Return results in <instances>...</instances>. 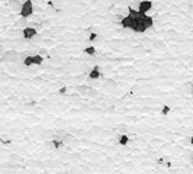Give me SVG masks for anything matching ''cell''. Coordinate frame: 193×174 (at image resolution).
I'll list each match as a JSON object with an SVG mask.
<instances>
[{"mask_svg":"<svg viewBox=\"0 0 193 174\" xmlns=\"http://www.w3.org/2000/svg\"><path fill=\"white\" fill-rule=\"evenodd\" d=\"M154 25V19L153 16H148L147 13H141V12L135 10L134 7L128 9V15L121 19V26L123 29H131L137 33H142L147 29L153 28Z\"/></svg>","mask_w":193,"mask_h":174,"instance_id":"1","label":"cell"},{"mask_svg":"<svg viewBox=\"0 0 193 174\" xmlns=\"http://www.w3.org/2000/svg\"><path fill=\"white\" fill-rule=\"evenodd\" d=\"M32 13H33L32 0H25L22 3V6H21V10H19L21 17H29V16H32Z\"/></svg>","mask_w":193,"mask_h":174,"instance_id":"2","label":"cell"},{"mask_svg":"<svg viewBox=\"0 0 193 174\" xmlns=\"http://www.w3.org/2000/svg\"><path fill=\"white\" fill-rule=\"evenodd\" d=\"M36 33H38V29L33 26H26L22 29V35L25 39H33L36 36Z\"/></svg>","mask_w":193,"mask_h":174,"instance_id":"3","label":"cell"},{"mask_svg":"<svg viewBox=\"0 0 193 174\" xmlns=\"http://www.w3.org/2000/svg\"><path fill=\"white\" fill-rule=\"evenodd\" d=\"M151 9H153V2L151 0H142L138 5V12H141V13H148Z\"/></svg>","mask_w":193,"mask_h":174,"instance_id":"4","label":"cell"},{"mask_svg":"<svg viewBox=\"0 0 193 174\" xmlns=\"http://www.w3.org/2000/svg\"><path fill=\"white\" fill-rule=\"evenodd\" d=\"M6 5H7V7H12V9H15V10H21L22 3H21L19 0H7Z\"/></svg>","mask_w":193,"mask_h":174,"instance_id":"5","label":"cell"},{"mask_svg":"<svg viewBox=\"0 0 193 174\" xmlns=\"http://www.w3.org/2000/svg\"><path fill=\"white\" fill-rule=\"evenodd\" d=\"M100 77V67L99 65H96L93 70L89 73V78H92V80H97Z\"/></svg>","mask_w":193,"mask_h":174,"instance_id":"6","label":"cell"},{"mask_svg":"<svg viewBox=\"0 0 193 174\" xmlns=\"http://www.w3.org/2000/svg\"><path fill=\"white\" fill-rule=\"evenodd\" d=\"M16 26H19V28H26L28 26V17H21V19H17L16 21V23H15Z\"/></svg>","mask_w":193,"mask_h":174,"instance_id":"7","label":"cell"},{"mask_svg":"<svg viewBox=\"0 0 193 174\" xmlns=\"http://www.w3.org/2000/svg\"><path fill=\"white\" fill-rule=\"evenodd\" d=\"M42 62H44V58L41 55H38V54L33 55V65H41Z\"/></svg>","mask_w":193,"mask_h":174,"instance_id":"8","label":"cell"},{"mask_svg":"<svg viewBox=\"0 0 193 174\" xmlns=\"http://www.w3.org/2000/svg\"><path fill=\"white\" fill-rule=\"evenodd\" d=\"M86 96H87V97H96V96H97V92H96V90H93V89H87Z\"/></svg>","mask_w":193,"mask_h":174,"instance_id":"9","label":"cell"},{"mask_svg":"<svg viewBox=\"0 0 193 174\" xmlns=\"http://www.w3.org/2000/svg\"><path fill=\"white\" fill-rule=\"evenodd\" d=\"M84 52L87 55H96V48L94 47H87V48L84 49Z\"/></svg>","mask_w":193,"mask_h":174,"instance_id":"10","label":"cell"},{"mask_svg":"<svg viewBox=\"0 0 193 174\" xmlns=\"http://www.w3.org/2000/svg\"><path fill=\"white\" fill-rule=\"evenodd\" d=\"M128 141H129V139H128L127 135H121V136H119V144H121V145H127Z\"/></svg>","mask_w":193,"mask_h":174,"instance_id":"11","label":"cell"},{"mask_svg":"<svg viewBox=\"0 0 193 174\" xmlns=\"http://www.w3.org/2000/svg\"><path fill=\"white\" fill-rule=\"evenodd\" d=\"M78 92L81 93V94H86V92H87V87H86V86H80V87H78Z\"/></svg>","mask_w":193,"mask_h":174,"instance_id":"12","label":"cell"},{"mask_svg":"<svg viewBox=\"0 0 193 174\" xmlns=\"http://www.w3.org/2000/svg\"><path fill=\"white\" fill-rule=\"evenodd\" d=\"M168 112H170V108H168V106H164V108H163V113L167 115Z\"/></svg>","mask_w":193,"mask_h":174,"instance_id":"13","label":"cell"},{"mask_svg":"<svg viewBox=\"0 0 193 174\" xmlns=\"http://www.w3.org/2000/svg\"><path fill=\"white\" fill-rule=\"evenodd\" d=\"M3 54H5V48H3V45L0 44V58L3 57Z\"/></svg>","mask_w":193,"mask_h":174,"instance_id":"14","label":"cell"},{"mask_svg":"<svg viewBox=\"0 0 193 174\" xmlns=\"http://www.w3.org/2000/svg\"><path fill=\"white\" fill-rule=\"evenodd\" d=\"M190 142H192V145H193V136H192V139H190Z\"/></svg>","mask_w":193,"mask_h":174,"instance_id":"15","label":"cell"},{"mask_svg":"<svg viewBox=\"0 0 193 174\" xmlns=\"http://www.w3.org/2000/svg\"><path fill=\"white\" fill-rule=\"evenodd\" d=\"M3 2H7V0H3Z\"/></svg>","mask_w":193,"mask_h":174,"instance_id":"16","label":"cell"}]
</instances>
